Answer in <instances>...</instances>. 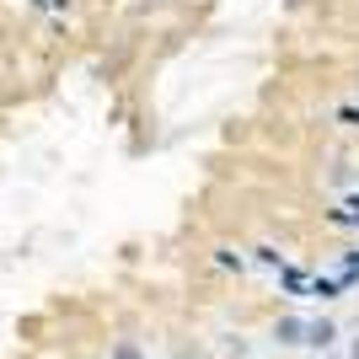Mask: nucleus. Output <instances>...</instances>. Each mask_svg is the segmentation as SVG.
<instances>
[{"label":"nucleus","mask_w":359,"mask_h":359,"mask_svg":"<svg viewBox=\"0 0 359 359\" xmlns=\"http://www.w3.org/2000/svg\"><path fill=\"white\" fill-rule=\"evenodd\" d=\"M300 332H306V327H300L295 316H285V322H279V327H273V338H279V344H306V338H300Z\"/></svg>","instance_id":"nucleus-1"},{"label":"nucleus","mask_w":359,"mask_h":359,"mask_svg":"<svg viewBox=\"0 0 359 359\" xmlns=\"http://www.w3.org/2000/svg\"><path fill=\"white\" fill-rule=\"evenodd\" d=\"M354 359H359V344H354Z\"/></svg>","instance_id":"nucleus-2"}]
</instances>
